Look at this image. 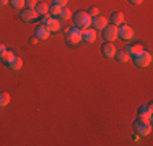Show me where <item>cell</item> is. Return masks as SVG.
Here are the masks:
<instances>
[{"instance_id": "cell-19", "label": "cell", "mask_w": 153, "mask_h": 146, "mask_svg": "<svg viewBox=\"0 0 153 146\" xmlns=\"http://www.w3.org/2000/svg\"><path fill=\"white\" fill-rule=\"evenodd\" d=\"M10 104V94L5 91H0V107H5Z\"/></svg>"}, {"instance_id": "cell-28", "label": "cell", "mask_w": 153, "mask_h": 146, "mask_svg": "<svg viewBox=\"0 0 153 146\" xmlns=\"http://www.w3.org/2000/svg\"><path fill=\"white\" fill-rule=\"evenodd\" d=\"M38 41H39V39H38V38H36V36H33V38L30 39V42H31V46H36V44H38Z\"/></svg>"}, {"instance_id": "cell-16", "label": "cell", "mask_w": 153, "mask_h": 146, "mask_svg": "<svg viewBox=\"0 0 153 146\" xmlns=\"http://www.w3.org/2000/svg\"><path fill=\"white\" fill-rule=\"evenodd\" d=\"M126 50L129 52L130 57H134V55H137V54H140L142 50H143V47H142L140 44H130V46L126 47Z\"/></svg>"}, {"instance_id": "cell-29", "label": "cell", "mask_w": 153, "mask_h": 146, "mask_svg": "<svg viewBox=\"0 0 153 146\" xmlns=\"http://www.w3.org/2000/svg\"><path fill=\"white\" fill-rule=\"evenodd\" d=\"M5 50H7V47H5V44H2V42H0V55H2V54H3V52H5Z\"/></svg>"}, {"instance_id": "cell-8", "label": "cell", "mask_w": 153, "mask_h": 146, "mask_svg": "<svg viewBox=\"0 0 153 146\" xmlns=\"http://www.w3.org/2000/svg\"><path fill=\"white\" fill-rule=\"evenodd\" d=\"M82 38H83V41H86V42H90V44H93L94 41H96V29L94 28H85V29H82Z\"/></svg>"}, {"instance_id": "cell-2", "label": "cell", "mask_w": 153, "mask_h": 146, "mask_svg": "<svg viewBox=\"0 0 153 146\" xmlns=\"http://www.w3.org/2000/svg\"><path fill=\"white\" fill-rule=\"evenodd\" d=\"M65 39H67V42L72 44V46L80 44V42L83 41V38H82V29L76 28V26L67 29V32H65Z\"/></svg>"}, {"instance_id": "cell-31", "label": "cell", "mask_w": 153, "mask_h": 146, "mask_svg": "<svg viewBox=\"0 0 153 146\" xmlns=\"http://www.w3.org/2000/svg\"><path fill=\"white\" fill-rule=\"evenodd\" d=\"M7 3H10V0H0V5H7Z\"/></svg>"}, {"instance_id": "cell-12", "label": "cell", "mask_w": 153, "mask_h": 146, "mask_svg": "<svg viewBox=\"0 0 153 146\" xmlns=\"http://www.w3.org/2000/svg\"><path fill=\"white\" fill-rule=\"evenodd\" d=\"M108 24V20L104 16H101V15H98V16L91 18V26L94 29H103L104 26Z\"/></svg>"}, {"instance_id": "cell-11", "label": "cell", "mask_w": 153, "mask_h": 146, "mask_svg": "<svg viewBox=\"0 0 153 146\" xmlns=\"http://www.w3.org/2000/svg\"><path fill=\"white\" fill-rule=\"evenodd\" d=\"M44 24H46V28L49 29L51 32H57V31H59V29H60V21L57 20L56 16H51V18H49V20H47V21H46Z\"/></svg>"}, {"instance_id": "cell-18", "label": "cell", "mask_w": 153, "mask_h": 146, "mask_svg": "<svg viewBox=\"0 0 153 146\" xmlns=\"http://www.w3.org/2000/svg\"><path fill=\"white\" fill-rule=\"evenodd\" d=\"M13 58H15V54H13V50H5V52L0 55V60H2L3 63H8V62H12Z\"/></svg>"}, {"instance_id": "cell-9", "label": "cell", "mask_w": 153, "mask_h": 146, "mask_svg": "<svg viewBox=\"0 0 153 146\" xmlns=\"http://www.w3.org/2000/svg\"><path fill=\"white\" fill-rule=\"evenodd\" d=\"M116 46L112 42H106V44H103V47H101V52H103V55L106 57V58H112L116 55Z\"/></svg>"}, {"instance_id": "cell-1", "label": "cell", "mask_w": 153, "mask_h": 146, "mask_svg": "<svg viewBox=\"0 0 153 146\" xmlns=\"http://www.w3.org/2000/svg\"><path fill=\"white\" fill-rule=\"evenodd\" d=\"M72 18H74L75 26L80 28V29H85V28L91 26V16L88 15V12H78V13H75Z\"/></svg>"}, {"instance_id": "cell-21", "label": "cell", "mask_w": 153, "mask_h": 146, "mask_svg": "<svg viewBox=\"0 0 153 146\" xmlns=\"http://www.w3.org/2000/svg\"><path fill=\"white\" fill-rule=\"evenodd\" d=\"M60 7L59 5H54V3H52V5H49V15H51V16H59V15H60Z\"/></svg>"}, {"instance_id": "cell-14", "label": "cell", "mask_w": 153, "mask_h": 146, "mask_svg": "<svg viewBox=\"0 0 153 146\" xmlns=\"http://www.w3.org/2000/svg\"><path fill=\"white\" fill-rule=\"evenodd\" d=\"M116 58H117L121 63H127V62L130 60V55H129V52H127L126 49H122V50H116Z\"/></svg>"}, {"instance_id": "cell-3", "label": "cell", "mask_w": 153, "mask_h": 146, "mask_svg": "<svg viewBox=\"0 0 153 146\" xmlns=\"http://www.w3.org/2000/svg\"><path fill=\"white\" fill-rule=\"evenodd\" d=\"M134 63H135L138 68L150 67V65H152V54L147 52V50H142L140 54L134 55Z\"/></svg>"}, {"instance_id": "cell-20", "label": "cell", "mask_w": 153, "mask_h": 146, "mask_svg": "<svg viewBox=\"0 0 153 146\" xmlns=\"http://www.w3.org/2000/svg\"><path fill=\"white\" fill-rule=\"evenodd\" d=\"M59 16H60L64 21H67V20H70V18H72V12L67 8V7H64V8L60 10V15H59Z\"/></svg>"}, {"instance_id": "cell-10", "label": "cell", "mask_w": 153, "mask_h": 146, "mask_svg": "<svg viewBox=\"0 0 153 146\" xmlns=\"http://www.w3.org/2000/svg\"><path fill=\"white\" fill-rule=\"evenodd\" d=\"M36 38L38 39H41V41H46V39H49V36H51V31L46 28V24H39L38 28H36Z\"/></svg>"}, {"instance_id": "cell-23", "label": "cell", "mask_w": 153, "mask_h": 146, "mask_svg": "<svg viewBox=\"0 0 153 146\" xmlns=\"http://www.w3.org/2000/svg\"><path fill=\"white\" fill-rule=\"evenodd\" d=\"M10 3H12L13 8H16V10H23L25 8V0H10Z\"/></svg>"}, {"instance_id": "cell-6", "label": "cell", "mask_w": 153, "mask_h": 146, "mask_svg": "<svg viewBox=\"0 0 153 146\" xmlns=\"http://www.w3.org/2000/svg\"><path fill=\"white\" fill-rule=\"evenodd\" d=\"M134 130L137 131L138 136H147V135L152 133V123H142L140 120H137L134 123Z\"/></svg>"}, {"instance_id": "cell-7", "label": "cell", "mask_w": 153, "mask_h": 146, "mask_svg": "<svg viewBox=\"0 0 153 146\" xmlns=\"http://www.w3.org/2000/svg\"><path fill=\"white\" fill-rule=\"evenodd\" d=\"M20 18L21 21H25V23H30V21H34L39 18V15L36 13V10H31V8H23L20 13Z\"/></svg>"}, {"instance_id": "cell-13", "label": "cell", "mask_w": 153, "mask_h": 146, "mask_svg": "<svg viewBox=\"0 0 153 146\" xmlns=\"http://www.w3.org/2000/svg\"><path fill=\"white\" fill-rule=\"evenodd\" d=\"M109 23L114 24V26H119V24L124 23V15L121 12H114L111 15V18H109Z\"/></svg>"}, {"instance_id": "cell-4", "label": "cell", "mask_w": 153, "mask_h": 146, "mask_svg": "<svg viewBox=\"0 0 153 146\" xmlns=\"http://www.w3.org/2000/svg\"><path fill=\"white\" fill-rule=\"evenodd\" d=\"M117 29H119V38H121L122 41H126V42L132 41L134 36H135V32H134V29H132L130 24L122 23V24H119V26H117Z\"/></svg>"}, {"instance_id": "cell-17", "label": "cell", "mask_w": 153, "mask_h": 146, "mask_svg": "<svg viewBox=\"0 0 153 146\" xmlns=\"http://www.w3.org/2000/svg\"><path fill=\"white\" fill-rule=\"evenodd\" d=\"M34 10H36V13H38L39 16H42V15L49 13V5L44 3V2H38V5L34 7Z\"/></svg>"}, {"instance_id": "cell-15", "label": "cell", "mask_w": 153, "mask_h": 146, "mask_svg": "<svg viewBox=\"0 0 153 146\" xmlns=\"http://www.w3.org/2000/svg\"><path fill=\"white\" fill-rule=\"evenodd\" d=\"M7 65H8L10 70L16 72V70H20V68L23 67V60H21V57H16V55H15V58H13L12 62H8Z\"/></svg>"}, {"instance_id": "cell-30", "label": "cell", "mask_w": 153, "mask_h": 146, "mask_svg": "<svg viewBox=\"0 0 153 146\" xmlns=\"http://www.w3.org/2000/svg\"><path fill=\"white\" fill-rule=\"evenodd\" d=\"M130 3H134V5H140L142 2H143V0H129Z\"/></svg>"}, {"instance_id": "cell-26", "label": "cell", "mask_w": 153, "mask_h": 146, "mask_svg": "<svg viewBox=\"0 0 153 146\" xmlns=\"http://www.w3.org/2000/svg\"><path fill=\"white\" fill-rule=\"evenodd\" d=\"M88 15H90L91 18L98 16V15H100V8H98V7H90V10H88Z\"/></svg>"}, {"instance_id": "cell-25", "label": "cell", "mask_w": 153, "mask_h": 146, "mask_svg": "<svg viewBox=\"0 0 153 146\" xmlns=\"http://www.w3.org/2000/svg\"><path fill=\"white\" fill-rule=\"evenodd\" d=\"M36 5H38V0H25V7H26V8L34 10Z\"/></svg>"}, {"instance_id": "cell-22", "label": "cell", "mask_w": 153, "mask_h": 146, "mask_svg": "<svg viewBox=\"0 0 153 146\" xmlns=\"http://www.w3.org/2000/svg\"><path fill=\"white\" fill-rule=\"evenodd\" d=\"M152 104H145V105H140V107H138V115L140 114H150L152 115Z\"/></svg>"}, {"instance_id": "cell-27", "label": "cell", "mask_w": 153, "mask_h": 146, "mask_svg": "<svg viewBox=\"0 0 153 146\" xmlns=\"http://www.w3.org/2000/svg\"><path fill=\"white\" fill-rule=\"evenodd\" d=\"M67 2H68V0H52V3H54V5H59L60 8L67 7Z\"/></svg>"}, {"instance_id": "cell-24", "label": "cell", "mask_w": 153, "mask_h": 146, "mask_svg": "<svg viewBox=\"0 0 153 146\" xmlns=\"http://www.w3.org/2000/svg\"><path fill=\"white\" fill-rule=\"evenodd\" d=\"M138 120L142 123H152V115L150 114H140L138 115Z\"/></svg>"}, {"instance_id": "cell-5", "label": "cell", "mask_w": 153, "mask_h": 146, "mask_svg": "<svg viewBox=\"0 0 153 146\" xmlns=\"http://www.w3.org/2000/svg\"><path fill=\"white\" fill-rule=\"evenodd\" d=\"M103 36H104V39H106L108 42H114L116 39L119 38L117 26H114V24H106V26L103 28Z\"/></svg>"}]
</instances>
